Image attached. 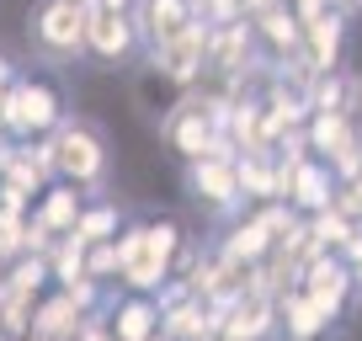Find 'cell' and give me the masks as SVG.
Returning a JSON list of instances; mask_svg holds the SVG:
<instances>
[{
  "mask_svg": "<svg viewBox=\"0 0 362 341\" xmlns=\"http://www.w3.org/2000/svg\"><path fill=\"white\" fill-rule=\"evenodd\" d=\"M240 170V192L245 203H283V166L272 149H250V155H235Z\"/></svg>",
  "mask_w": 362,
  "mask_h": 341,
  "instance_id": "16",
  "label": "cell"
},
{
  "mask_svg": "<svg viewBox=\"0 0 362 341\" xmlns=\"http://www.w3.org/2000/svg\"><path fill=\"white\" fill-rule=\"evenodd\" d=\"M336 325H341V320L330 315L325 304H315L304 288H293V294L277 299V330H283L288 341H330Z\"/></svg>",
  "mask_w": 362,
  "mask_h": 341,
  "instance_id": "11",
  "label": "cell"
},
{
  "mask_svg": "<svg viewBox=\"0 0 362 341\" xmlns=\"http://www.w3.org/2000/svg\"><path fill=\"white\" fill-rule=\"evenodd\" d=\"M176 96H181V91H176V86H170V80H165V75H160V69L144 59V69H139V86H134V102H139V112L160 123V117H165L170 107H176Z\"/></svg>",
  "mask_w": 362,
  "mask_h": 341,
  "instance_id": "20",
  "label": "cell"
},
{
  "mask_svg": "<svg viewBox=\"0 0 362 341\" xmlns=\"http://www.w3.org/2000/svg\"><path fill=\"white\" fill-rule=\"evenodd\" d=\"M187 192L203 214H218V219H240L245 208V192H240V170H235V155H208V160H192L187 166Z\"/></svg>",
  "mask_w": 362,
  "mask_h": 341,
  "instance_id": "5",
  "label": "cell"
},
{
  "mask_svg": "<svg viewBox=\"0 0 362 341\" xmlns=\"http://www.w3.org/2000/svg\"><path fill=\"white\" fill-rule=\"evenodd\" d=\"M283 166V203L293 208V214H320V208L336 203V176H330L325 160L304 155V160H277Z\"/></svg>",
  "mask_w": 362,
  "mask_h": 341,
  "instance_id": "8",
  "label": "cell"
},
{
  "mask_svg": "<svg viewBox=\"0 0 362 341\" xmlns=\"http://www.w3.org/2000/svg\"><path fill=\"white\" fill-rule=\"evenodd\" d=\"M102 325L112 330V341H155L160 336V304L144 299V294L117 299V304H107Z\"/></svg>",
  "mask_w": 362,
  "mask_h": 341,
  "instance_id": "14",
  "label": "cell"
},
{
  "mask_svg": "<svg viewBox=\"0 0 362 341\" xmlns=\"http://www.w3.org/2000/svg\"><path fill=\"white\" fill-rule=\"evenodd\" d=\"M149 64H155L176 91H197L208 80V22H192L181 37H170L165 48H155Z\"/></svg>",
  "mask_w": 362,
  "mask_h": 341,
  "instance_id": "7",
  "label": "cell"
},
{
  "mask_svg": "<svg viewBox=\"0 0 362 341\" xmlns=\"http://www.w3.org/2000/svg\"><path fill=\"white\" fill-rule=\"evenodd\" d=\"M346 117L357 123V134H362V75H346Z\"/></svg>",
  "mask_w": 362,
  "mask_h": 341,
  "instance_id": "23",
  "label": "cell"
},
{
  "mask_svg": "<svg viewBox=\"0 0 362 341\" xmlns=\"http://www.w3.org/2000/svg\"><path fill=\"white\" fill-rule=\"evenodd\" d=\"M123 235V208L117 203H86V214H80V224H75V245L80 250H90V245H102V240H117Z\"/></svg>",
  "mask_w": 362,
  "mask_h": 341,
  "instance_id": "19",
  "label": "cell"
},
{
  "mask_svg": "<svg viewBox=\"0 0 362 341\" xmlns=\"http://www.w3.org/2000/svg\"><path fill=\"white\" fill-rule=\"evenodd\" d=\"M309 229H315V240L330 250V256H341V245H346V240L357 235L362 224H351V219L341 214L336 203H330V208H320V214H309Z\"/></svg>",
  "mask_w": 362,
  "mask_h": 341,
  "instance_id": "21",
  "label": "cell"
},
{
  "mask_svg": "<svg viewBox=\"0 0 362 341\" xmlns=\"http://www.w3.org/2000/svg\"><path fill=\"white\" fill-rule=\"evenodd\" d=\"M139 27H134V11H90L86 22V59L102 69H117V64H134L139 59Z\"/></svg>",
  "mask_w": 362,
  "mask_h": 341,
  "instance_id": "6",
  "label": "cell"
},
{
  "mask_svg": "<svg viewBox=\"0 0 362 341\" xmlns=\"http://www.w3.org/2000/svg\"><path fill=\"white\" fill-rule=\"evenodd\" d=\"M48 149V166H54V182H69L80 192H96L107 187V170H112V139L102 134L96 117H80V112H64V123L43 139Z\"/></svg>",
  "mask_w": 362,
  "mask_h": 341,
  "instance_id": "1",
  "label": "cell"
},
{
  "mask_svg": "<svg viewBox=\"0 0 362 341\" xmlns=\"http://www.w3.org/2000/svg\"><path fill=\"white\" fill-rule=\"evenodd\" d=\"M330 11H341L351 22V16H362V0H330Z\"/></svg>",
  "mask_w": 362,
  "mask_h": 341,
  "instance_id": "25",
  "label": "cell"
},
{
  "mask_svg": "<svg viewBox=\"0 0 362 341\" xmlns=\"http://www.w3.org/2000/svg\"><path fill=\"white\" fill-rule=\"evenodd\" d=\"M304 139H309V155L330 166V160H336L341 149H351L362 134H357V123H351L346 112H309L304 117Z\"/></svg>",
  "mask_w": 362,
  "mask_h": 341,
  "instance_id": "17",
  "label": "cell"
},
{
  "mask_svg": "<svg viewBox=\"0 0 362 341\" xmlns=\"http://www.w3.org/2000/svg\"><path fill=\"white\" fill-rule=\"evenodd\" d=\"M351 288H357V294H362V262L351 267Z\"/></svg>",
  "mask_w": 362,
  "mask_h": 341,
  "instance_id": "27",
  "label": "cell"
},
{
  "mask_svg": "<svg viewBox=\"0 0 362 341\" xmlns=\"http://www.w3.org/2000/svg\"><path fill=\"white\" fill-rule=\"evenodd\" d=\"M298 288L341 320L346 315V299H351V267L341 262V256H315V262L304 267V277H298Z\"/></svg>",
  "mask_w": 362,
  "mask_h": 341,
  "instance_id": "12",
  "label": "cell"
},
{
  "mask_svg": "<svg viewBox=\"0 0 362 341\" xmlns=\"http://www.w3.org/2000/svg\"><path fill=\"white\" fill-rule=\"evenodd\" d=\"M155 341H165V336H155Z\"/></svg>",
  "mask_w": 362,
  "mask_h": 341,
  "instance_id": "28",
  "label": "cell"
},
{
  "mask_svg": "<svg viewBox=\"0 0 362 341\" xmlns=\"http://www.w3.org/2000/svg\"><path fill=\"white\" fill-rule=\"evenodd\" d=\"M192 22H203V16H197V0H134V27H139L144 54L165 48L170 37H181Z\"/></svg>",
  "mask_w": 362,
  "mask_h": 341,
  "instance_id": "9",
  "label": "cell"
},
{
  "mask_svg": "<svg viewBox=\"0 0 362 341\" xmlns=\"http://www.w3.org/2000/svg\"><path fill=\"white\" fill-rule=\"evenodd\" d=\"M224 96L214 86H197V91H181L176 107L160 117V144L170 155H181L187 166L192 160H208V155H229L224 149Z\"/></svg>",
  "mask_w": 362,
  "mask_h": 341,
  "instance_id": "2",
  "label": "cell"
},
{
  "mask_svg": "<svg viewBox=\"0 0 362 341\" xmlns=\"http://www.w3.org/2000/svg\"><path fill=\"white\" fill-rule=\"evenodd\" d=\"M346 16L341 11H325L304 27V43H298V59H304L309 75H341V43H346Z\"/></svg>",
  "mask_w": 362,
  "mask_h": 341,
  "instance_id": "10",
  "label": "cell"
},
{
  "mask_svg": "<svg viewBox=\"0 0 362 341\" xmlns=\"http://www.w3.org/2000/svg\"><path fill=\"white\" fill-rule=\"evenodd\" d=\"M11 80H16V69H11V59L0 54V91H6V86H11Z\"/></svg>",
  "mask_w": 362,
  "mask_h": 341,
  "instance_id": "26",
  "label": "cell"
},
{
  "mask_svg": "<svg viewBox=\"0 0 362 341\" xmlns=\"http://www.w3.org/2000/svg\"><path fill=\"white\" fill-rule=\"evenodd\" d=\"M86 277H96V283H107V277H123V256H117L112 240H102V245L86 250Z\"/></svg>",
  "mask_w": 362,
  "mask_h": 341,
  "instance_id": "22",
  "label": "cell"
},
{
  "mask_svg": "<svg viewBox=\"0 0 362 341\" xmlns=\"http://www.w3.org/2000/svg\"><path fill=\"white\" fill-rule=\"evenodd\" d=\"M86 309L75 304V299L64 294V288H54L48 299H37V309H33V330L27 336H37V341H75L80 330H86Z\"/></svg>",
  "mask_w": 362,
  "mask_h": 341,
  "instance_id": "13",
  "label": "cell"
},
{
  "mask_svg": "<svg viewBox=\"0 0 362 341\" xmlns=\"http://www.w3.org/2000/svg\"><path fill=\"white\" fill-rule=\"evenodd\" d=\"M341 262H346V267H357V262H362V229L346 240V245H341Z\"/></svg>",
  "mask_w": 362,
  "mask_h": 341,
  "instance_id": "24",
  "label": "cell"
},
{
  "mask_svg": "<svg viewBox=\"0 0 362 341\" xmlns=\"http://www.w3.org/2000/svg\"><path fill=\"white\" fill-rule=\"evenodd\" d=\"M86 6H90V0H86Z\"/></svg>",
  "mask_w": 362,
  "mask_h": 341,
  "instance_id": "29",
  "label": "cell"
},
{
  "mask_svg": "<svg viewBox=\"0 0 362 341\" xmlns=\"http://www.w3.org/2000/svg\"><path fill=\"white\" fill-rule=\"evenodd\" d=\"M272 235H267V224H261L256 214H245V219H235V224H229V235L218 240V256H224V262H240V267H256L261 256H272Z\"/></svg>",
  "mask_w": 362,
  "mask_h": 341,
  "instance_id": "18",
  "label": "cell"
},
{
  "mask_svg": "<svg viewBox=\"0 0 362 341\" xmlns=\"http://www.w3.org/2000/svg\"><path fill=\"white\" fill-rule=\"evenodd\" d=\"M64 96H59L54 80L43 75H16L0 96V134L11 139V144H37L48 139L59 123H64Z\"/></svg>",
  "mask_w": 362,
  "mask_h": 341,
  "instance_id": "3",
  "label": "cell"
},
{
  "mask_svg": "<svg viewBox=\"0 0 362 341\" xmlns=\"http://www.w3.org/2000/svg\"><path fill=\"white\" fill-rule=\"evenodd\" d=\"M250 27H256V48L267 54V64H277V59H293L298 43H304V27H298V16L288 11V6H272V11L250 16Z\"/></svg>",
  "mask_w": 362,
  "mask_h": 341,
  "instance_id": "15",
  "label": "cell"
},
{
  "mask_svg": "<svg viewBox=\"0 0 362 341\" xmlns=\"http://www.w3.org/2000/svg\"><path fill=\"white\" fill-rule=\"evenodd\" d=\"M86 22H90L86 0H33V11H27V48L37 59H48V64L86 59Z\"/></svg>",
  "mask_w": 362,
  "mask_h": 341,
  "instance_id": "4",
  "label": "cell"
}]
</instances>
